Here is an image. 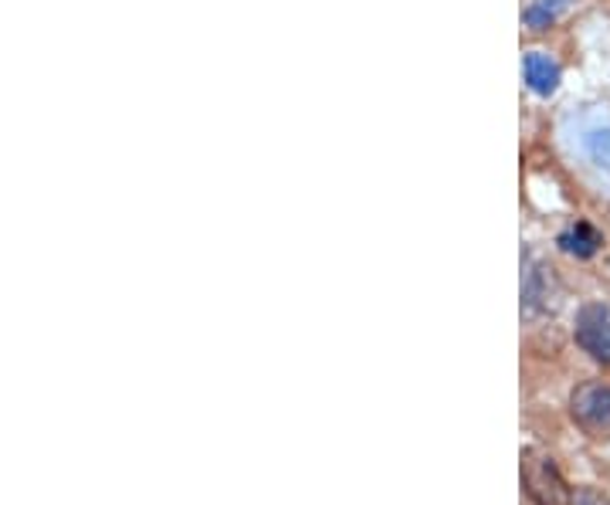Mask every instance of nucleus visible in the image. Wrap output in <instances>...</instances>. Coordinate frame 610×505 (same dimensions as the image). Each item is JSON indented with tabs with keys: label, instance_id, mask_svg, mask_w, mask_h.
I'll list each match as a JSON object with an SVG mask.
<instances>
[{
	"label": "nucleus",
	"instance_id": "nucleus-1",
	"mask_svg": "<svg viewBox=\"0 0 610 505\" xmlns=\"http://www.w3.org/2000/svg\"><path fill=\"white\" fill-rule=\"evenodd\" d=\"M523 488L533 505H567L574 492L543 448H523Z\"/></svg>",
	"mask_w": 610,
	"mask_h": 505
},
{
	"label": "nucleus",
	"instance_id": "nucleus-2",
	"mask_svg": "<svg viewBox=\"0 0 610 505\" xmlns=\"http://www.w3.org/2000/svg\"><path fill=\"white\" fill-rule=\"evenodd\" d=\"M570 418L584 431V438L607 444L610 441V387L580 384L570 397Z\"/></svg>",
	"mask_w": 610,
	"mask_h": 505
},
{
	"label": "nucleus",
	"instance_id": "nucleus-9",
	"mask_svg": "<svg viewBox=\"0 0 610 505\" xmlns=\"http://www.w3.org/2000/svg\"><path fill=\"white\" fill-rule=\"evenodd\" d=\"M567 505H610V495H607V492H600V488L584 485V488L570 492V502H567Z\"/></svg>",
	"mask_w": 610,
	"mask_h": 505
},
{
	"label": "nucleus",
	"instance_id": "nucleus-8",
	"mask_svg": "<svg viewBox=\"0 0 610 505\" xmlns=\"http://www.w3.org/2000/svg\"><path fill=\"white\" fill-rule=\"evenodd\" d=\"M584 147H587L590 160H593L600 170H607V173H610V126H597V129H590Z\"/></svg>",
	"mask_w": 610,
	"mask_h": 505
},
{
	"label": "nucleus",
	"instance_id": "nucleus-3",
	"mask_svg": "<svg viewBox=\"0 0 610 505\" xmlns=\"http://www.w3.org/2000/svg\"><path fill=\"white\" fill-rule=\"evenodd\" d=\"M577 346L590 353L597 363L610 366V305L607 302H587L577 312V326H574Z\"/></svg>",
	"mask_w": 610,
	"mask_h": 505
},
{
	"label": "nucleus",
	"instance_id": "nucleus-5",
	"mask_svg": "<svg viewBox=\"0 0 610 505\" xmlns=\"http://www.w3.org/2000/svg\"><path fill=\"white\" fill-rule=\"evenodd\" d=\"M523 75L536 96H553L556 85H559V65L543 52H529L523 58Z\"/></svg>",
	"mask_w": 610,
	"mask_h": 505
},
{
	"label": "nucleus",
	"instance_id": "nucleus-4",
	"mask_svg": "<svg viewBox=\"0 0 610 505\" xmlns=\"http://www.w3.org/2000/svg\"><path fill=\"white\" fill-rule=\"evenodd\" d=\"M559 296H563V289H559V282H556L553 268L536 265V268L526 275V286H523V315H526V319H539V315H546V312H556Z\"/></svg>",
	"mask_w": 610,
	"mask_h": 505
},
{
	"label": "nucleus",
	"instance_id": "nucleus-6",
	"mask_svg": "<svg viewBox=\"0 0 610 505\" xmlns=\"http://www.w3.org/2000/svg\"><path fill=\"white\" fill-rule=\"evenodd\" d=\"M559 248L567 251V255H577V258H590L600 248V235L593 232L587 221H577L570 232L559 235Z\"/></svg>",
	"mask_w": 610,
	"mask_h": 505
},
{
	"label": "nucleus",
	"instance_id": "nucleus-7",
	"mask_svg": "<svg viewBox=\"0 0 610 505\" xmlns=\"http://www.w3.org/2000/svg\"><path fill=\"white\" fill-rule=\"evenodd\" d=\"M559 4H563V0H529L526 11H523L526 28H533V31H546V28L556 21Z\"/></svg>",
	"mask_w": 610,
	"mask_h": 505
}]
</instances>
